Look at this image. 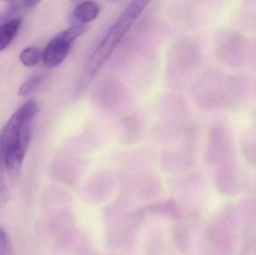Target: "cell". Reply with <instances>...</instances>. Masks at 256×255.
<instances>
[{"mask_svg":"<svg viewBox=\"0 0 256 255\" xmlns=\"http://www.w3.org/2000/svg\"><path fill=\"white\" fill-rule=\"evenodd\" d=\"M42 75H34L26 80L18 90V94L21 97H25L32 93L39 86L43 80Z\"/></svg>","mask_w":256,"mask_h":255,"instance_id":"8","label":"cell"},{"mask_svg":"<svg viewBox=\"0 0 256 255\" xmlns=\"http://www.w3.org/2000/svg\"><path fill=\"white\" fill-rule=\"evenodd\" d=\"M14 5L16 8H28V7H34L38 4L42 0H14Z\"/></svg>","mask_w":256,"mask_h":255,"instance_id":"10","label":"cell"},{"mask_svg":"<svg viewBox=\"0 0 256 255\" xmlns=\"http://www.w3.org/2000/svg\"><path fill=\"white\" fill-rule=\"evenodd\" d=\"M219 55L224 65L240 67L250 58V46L240 33L224 31L220 43Z\"/></svg>","mask_w":256,"mask_h":255,"instance_id":"3","label":"cell"},{"mask_svg":"<svg viewBox=\"0 0 256 255\" xmlns=\"http://www.w3.org/2000/svg\"><path fill=\"white\" fill-rule=\"evenodd\" d=\"M74 42L64 34L58 33L49 42L42 52V61L48 68L60 65L68 55Z\"/></svg>","mask_w":256,"mask_h":255,"instance_id":"4","label":"cell"},{"mask_svg":"<svg viewBox=\"0 0 256 255\" xmlns=\"http://www.w3.org/2000/svg\"><path fill=\"white\" fill-rule=\"evenodd\" d=\"M152 0H132L94 49L84 70L85 77L97 74L121 43L130 28Z\"/></svg>","mask_w":256,"mask_h":255,"instance_id":"1","label":"cell"},{"mask_svg":"<svg viewBox=\"0 0 256 255\" xmlns=\"http://www.w3.org/2000/svg\"><path fill=\"white\" fill-rule=\"evenodd\" d=\"M250 58H252L256 64V40L254 42V46H250Z\"/></svg>","mask_w":256,"mask_h":255,"instance_id":"11","label":"cell"},{"mask_svg":"<svg viewBox=\"0 0 256 255\" xmlns=\"http://www.w3.org/2000/svg\"><path fill=\"white\" fill-rule=\"evenodd\" d=\"M22 20L14 18L0 25V52L6 49L16 37Z\"/></svg>","mask_w":256,"mask_h":255,"instance_id":"6","label":"cell"},{"mask_svg":"<svg viewBox=\"0 0 256 255\" xmlns=\"http://www.w3.org/2000/svg\"><path fill=\"white\" fill-rule=\"evenodd\" d=\"M6 1H12V0H6ZM13 1H14V0H13Z\"/></svg>","mask_w":256,"mask_h":255,"instance_id":"12","label":"cell"},{"mask_svg":"<svg viewBox=\"0 0 256 255\" xmlns=\"http://www.w3.org/2000/svg\"><path fill=\"white\" fill-rule=\"evenodd\" d=\"M19 58L22 65L27 67H34L42 61V52L38 48L28 46L21 51Z\"/></svg>","mask_w":256,"mask_h":255,"instance_id":"7","label":"cell"},{"mask_svg":"<svg viewBox=\"0 0 256 255\" xmlns=\"http://www.w3.org/2000/svg\"><path fill=\"white\" fill-rule=\"evenodd\" d=\"M76 1H81V0H76Z\"/></svg>","mask_w":256,"mask_h":255,"instance_id":"13","label":"cell"},{"mask_svg":"<svg viewBox=\"0 0 256 255\" xmlns=\"http://www.w3.org/2000/svg\"><path fill=\"white\" fill-rule=\"evenodd\" d=\"M10 253V243L8 235L3 228L0 227V255Z\"/></svg>","mask_w":256,"mask_h":255,"instance_id":"9","label":"cell"},{"mask_svg":"<svg viewBox=\"0 0 256 255\" xmlns=\"http://www.w3.org/2000/svg\"><path fill=\"white\" fill-rule=\"evenodd\" d=\"M99 14V7L94 1L87 0L80 3L73 11V17L81 24L94 20Z\"/></svg>","mask_w":256,"mask_h":255,"instance_id":"5","label":"cell"},{"mask_svg":"<svg viewBox=\"0 0 256 255\" xmlns=\"http://www.w3.org/2000/svg\"><path fill=\"white\" fill-rule=\"evenodd\" d=\"M36 102L28 100L22 105L8 121L0 134V160L2 161V153L4 148L22 137L27 132L31 131L32 124L37 113Z\"/></svg>","mask_w":256,"mask_h":255,"instance_id":"2","label":"cell"}]
</instances>
